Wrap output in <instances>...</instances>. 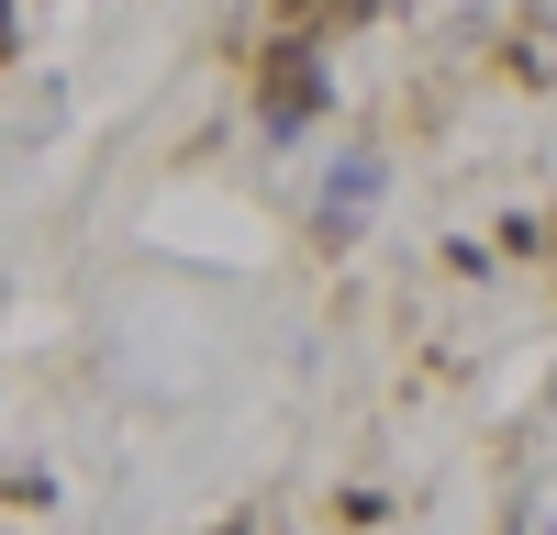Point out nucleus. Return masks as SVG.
Returning a JSON list of instances; mask_svg holds the SVG:
<instances>
[{
	"instance_id": "nucleus-1",
	"label": "nucleus",
	"mask_w": 557,
	"mask_h": 535,
	"mask_svg": "<svg viewBox=\"0 0 557 535\" xmlns=\"http://www.w3.org/2000/svg\"><path fill=\"white\" fill-rule=\"evenodd\" d=\"M301 112H323V57L278 45L268 57V134H301Z\"/></svg>"
}]
</instances>
